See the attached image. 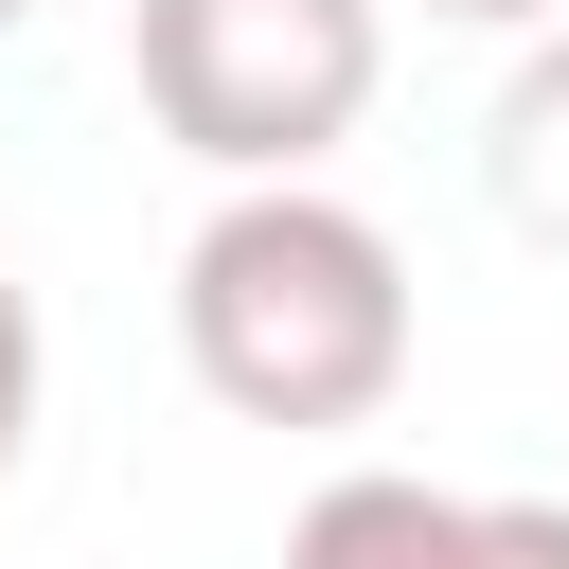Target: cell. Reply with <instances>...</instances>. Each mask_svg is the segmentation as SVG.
I'll list each match as a JSON object with an SVG mask.
<instances>
[{
    "instance_id": "obj_1",
    "label": "cell",
    "mask_w": 569,
    "mask_h": 569,
    "mask_svg": "<svg viewBox=\"0 0 569 569\" xmlns=\"http://www.w3.org/2000/svg\"><path fill=\"white\" fill-rule=\"evenodd\" d=\"M178 356L231 427H373L409 391V267L356 196L249 178L178 249Z\"/></svg>"
},
{
    "instance_id": "obj_2",
    "label": "cell",
    "mask_w": 569,
    "mask_h": 569,
    "mask_svg": "<svg viewBox=\"0 0 569 569\" xmlns=\"http://www.w3.org/2000/svg\"><path fill=\"white\" fill-rule=\"evenodd\" d=\"M124 71L160 107L178 160L249 178H320L391 71V0H124Z\"/></svg>"
},
{
    "instance_id": "obj_3",
    "label": "cell",
    "mask_w": 569,
    "mask_h": 569,
    "mask_svg": "<svg viewBox=\"0 0 569 569\" xmlns=\"http://www.w3.org/2000/svg\"><path fill=\"white\" fill-rule=\"evenodd\" d=\"M462 551H480V498H445L409 462H356L284 516V569H462Z\"/></svg>"
},
{
    "instance_id": "obj_4",
    "label": "cell",
    "mask_w": 569,
    "mask_h": 569,
    "mask_svg": "<svg viewBox=\"0 0 569 569\" xmlns=\"http://www.w3.org/2000/svg\"><path fill=\"white\" fill-rule=\"evenodd\" d=\"M498 213L569 267V18L516 53V89H498Z\"/></svg>"
},
{
    "instance_id": "obj_5",
    "label": "cell",
    "mask_w": 569,
    "mask_h": 569,
    "mask_svg": "<svg viewBox=\"0 0 569 569\" xmlns=\"http://www.w3.org/2000/svg\"><path fill=\"white\" fill-rule=\"evenodd\" d=\"M462 569H569V498H480V551Z\"/></svg>"
},
{
    "instance_id": "obj_6",
    "label": "cell",
    "mask_w": 569,
    "mask_h": 569,
    "mask_svg": "<svg viewBox=\"0 0 569 569\" xmlns=\"http://www.w3.org/2000/svg\"><path fill=\"white\" fill-rule=\"evenodd\" d=\"M18 445H36V302L0 267V480H18Z\"/></svg>"
},
{
    "instance_id": "obj_7",
    "label": "cell",
    "mask_w": 569,
    "mask_h": 569,
    "mask_svg": "<svg viewBox=\"0 0 569 569\" xmlns=\"http://www.w3.org/2000/svg\"><path fill=\"white\" fill-rule=\"evenodd\" d=\"M427 18H462V36H516V18H569V0H427Z\"/></svg>"
},
{
    "instance_id": "obj_8",
    "label": "cell",
    "mask_w": 569,
    "mask_h": 569,
    "mask_svg": "<svg viewBox=\"0 0 569 569\" xmlns=\"http://www.w3.org/2000/svg\"><path fill=\"white\" fill-rule=\"evenodd\" d=\"M18 18H36V0H0V36H18Z\"/></svg>"
}]
</instances>
